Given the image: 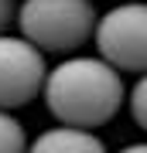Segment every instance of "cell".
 I'll use <instances>...</instances> for the list:
<instances>
[{"mask_svg":"<svg viewBox=\"0 0 147 153\" xmlns=\"http://www.w3.org/2000/svg\"><path fill=\"white\" fill-rule=\"evenodd\" d=\"M14 21L21 27V38L55 55L79 51L96 31L93 0H24Z\"/></svg>","mask_w":147,"mask_h":153,"instance_id":"7a4b0ae2","label":"cell"},{"mask_svg":"<svg viewBox=\"0 0 147 153\" xmlns=\"http://www.w3.org/2000/svg\"><path fill=\"white\" fill-rule=\"evenodd\" d=\"M130 116H133V123L140 126V129H147V71H140V78L133 82L130 88Z\"/></svg>","mask_w":147,"mask_h":153,"instance_id":"52a82bcc","label":"cell"},{"mask_svg":"<svg viewBox=\"0 0 147 153\" xmlns=\"http://www.w3.org/2000/svg\"><path fill=\"white\" fill-rule=\"evenodd\" d=\"M93 41L116 71H147V0H127L96 17Z\"/></svg>","mask_w":147,"mask_h":153,"instance_id":"3957f363","label":"cell"},{"mask_svg":"<svg viewBox=\"0 0 147 153\" xmlns=\"http://www.w3.org/2000/svg\"><path fill=\"white\" fill-rule=\"evenodd\" d=\"M0 153H27V133L11 109H0Z\"/></svg>","mask_w":147,"mask_h":153,"instance_id":"8992f818","label":"cell"},{"mask_svg":"<svg viewBox=\"0 0 147 153\" xmlns=\"http://www.w3.org/2000/svg\"><path fill=\"white\" fill-rule=\"evenodd\" d=\"M27 153H106V143L86 126H55L44 129L34 143H27Z\"/></svg>","mask_w":147,"mask_h":153,"instance_id":"5b68a950","label":"cell"},{"mask_svg":"<svg viewBox=\"0 0 147 153\" xmlns=\"http://www.w3.org/2000/svg\"><path fill=\"white\" fill-rule=\"evenodd\" d=\"M48 65L27 38L0 34V109H21L41 92Z\"/></svg>","mask_w":147,"mask_h":153,"instance_id":"277c9868","label":"cell"},{"mask_svg":"<svg viewBox=\"0 0 147 153\" xmlns=\"http://www.w3.org/2000/svg\"><path fill=\"white\" fill-rule=\"evenodd\" d=\"M41 95H44L48 112L58 123L96 129L120 112L127 88H123L120 71L106 58L72 55L65 61H58L55 68H48Z\"/></svg>","mask_w":147,"mask_h":153,"instance_id":"6da1fadb","label":"cell"},{"mask_svg":"<svg viewBox=\"0 0 147 153\" xmlns=\"http://www.w3.org/2000/svg\"><path fill=\"white\" fill-rule=\"evenodd\" d=\"M120 153H147V143H130V146H123Z\"/></svg>","mask_w":147,"mask_h":153,"instance_id":"9c48e42d","label":"cell"},{"mask_svg":"<svg viewBox=\"0 0 147 153\" xmlns=\"http://www.w3.org/2000/svg\"><path fill=\"white\" fill-rule=\"evenodd\" d=\"M14 17H17V4H14V0H0V34L11 27Z\"/></svg>","mask_w":147,"mask_h":153,"instance_id":"ba28073f","label":"cell"}]
</instances>
